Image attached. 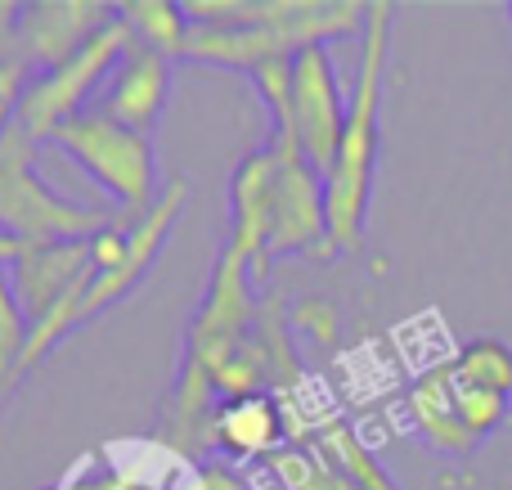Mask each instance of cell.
Returning a JSON list of instances; mask_svg holds the SVG:
<instances>
[{
  "mask_svg": "<svg viewBox=\"0 0 512 490\" xmlns=\"http://www.w3.org/2000/svg\"><path fill=\"white\" fill-rule=\"evenodd\" d=\"M360 68L355 90L346 104V126L337 158L324 176V207H328V243L333 252H360L364 221L373 203V171L382 153V81H387V45H391V5L373 0L364 18Z\"/></svg>",
  "mask_w": 512,
  "mask_h": 490,
  "instance_id": "obj_1",
  "label": "cell"
},
{
  "mask_svg": "<svg viewBox=\"0 0 512 490\" xmlns=\"http://www.w3.org/2000/svg\"><path fill=\"white\" fill-rule=\"evenodd\" d=\"M104 207H81L59 198L36 171V140L14 122L0 131V234L18 243H81L108 230Z\"/></svg>",
  "mask_w": 512,
  "mask_h": 490,
  "instance_id": "obj_2",
  "label": "cell"
},
{
  "mask_svg": "<svg viewBox=\"0 0 512 490\" xmlns=\"http://www.w3.org/2000/svg\"><path fill=\"white\" fill-rule=\"evenodd\" d=\"M50 144H59L99 189L113 194L117 207L140 221L153 203H158V153H153V140L131 126L113 122V117L95 113H77L72 122H63L59 131L50 135Z\"/></svg>",
  "mask_w": 512,
  "mask_h": 490,
  "instance_id": "obj_3",
  "label": "cell"
},
{
  "mask_svg": "<svg viewBox=\"0 0 512 490\" xmlns=\"http://www.w3.org/2000/svg\"><path fill=\"white\" fill-rule=\"evenodd\" d=\"M126 50H131V27L117 18V23L104 27L90 45H81L72 59H63L59 68H50V72H36V77L27 81L14 104V126L36 144L50 140L63 122L86 113L95 86L113 77V68L122 63Z\"/></svg>",
  "mask_w": 512,
  "mask_h": 490,
  "instance_id": "obj_4",
  "label": "cell"
},
{
  "mask_svg": "<svg viewBox=\"0 0 512 490\" xmlns=\"http://www.w3.org/2000/svg\"><path fill=\"white\" fill-rule=\"evenodd\" d=\"M248 275H252V261L225 243L221 261H216V270H212V284H207V297H203V306H198L194 324H189L185 360H180V365H198V369H207V374H216V369L252 338L256 297H252Z\"/></svg>",
  "mask_w": 512,
  "mask_h": 490,
  "instance_id": "obj_5",
  "label": "cell"
},
{
  "mask_svg": "<svg viewBox=\"0 0 512 490\" xmlns=\"http://www.w3.org/2000/svg\"><path fill=\"white\" fill-rule=\"evenodd\" d=\"M279 180H274V212H270V257H333L328 243V207H324V176L301 158L297 140H279Z\"/></svg>",
  "mask_w": 512,
  "mask_h": 490,
  "instance_id": "obj_6",
  "label": "cell"
},
{
  "mask_svg": "<svg viewBox=\"0 0 512 490\" xmlns=\"http://www.w3.org/2000/svg\"><path fill=\"white\" fill-rule=\"evenodd\" d=\"M346 104L351 99L342 95V77L333 68L328 45H306L292 54V140L319 176H328L337 158Z\"/></svg>",
  "mask_w": 512,
  "mask_h": 490,
  "instance_id": "obj_7",
  "label": "cell"
},
{
  "mask_svg": "<svg viewBox=\"0 0 512 490\" xmlns=\"http://www.w3.org/2000/svg\"><path fill=\"white\" fill-rule=\"evenodd\" d=\"M117 18H122L117 5H104V0H32V5H18V59L50 72L63 59H72L81 45L95 41L104 27H113Z\"/></svg>",
  "mask_w": 512,
  "mask_h": 490,
  "instance_id": "obj_8",
  "label": "cell"
},
{
  "mask_svg": "<svg viewBox=\"0 0 512 490\" xmlns=\"http://www.w3.org/2000/svg\"><path fill=\"white\" fill-rule=\"evenodd\" d=\"M185 203H189V180H171V185L158 194V203H153L140 221H131V252H126L122 266L95 270V279H90L86 297H81V306H77V329L95 320L99 311L117 306L144 275H149L158 252H162V243H167V234H171V225H176L180 212H185Z\"/></svg>",
  "mask_w": 512,
  "mask_h": 490,
  "instance_id": "obj_9",
  "label": "cell"
},
{
  "mask_svg": "<svg viewBox=\"0 0 512 490\" xmlns=\"http://www.w3.org/2000/svg\"><path fill=\"white\" fill-rule=\"evenodd\" d=\"M5 270H9L18 306H23V315L32 324H41L63 297L86 293L90 279H95L86 239L81 243H23L14 266H5Z\"/></svg>",
  "mask_w": 512,
  "mask_h": 490,
  "instance_id": "obj_10",
  "label": "cell"
},
{
  "mask_svg": "<svg viewBox=\"0 0 512 490\" xmlns=\"http://www.w3.org/2000/svg\"><path fill=\"white\" fill-rule=\"evenodd\" d=\"M167 99H171V59L131 41V50L122 54L113 77L104 81V95H99L95 113L113 117V122L131 126L140 135H153L158 117L167 113Z\"/></svg>",
  "mask_w": 512,
  "mask_h": 490,
  "instance_id": "obj_11",
  "label": "cell"
},
{
  "mask_svg": "<svg viewBox=\"0 0 512 490\" xmlns=\"http://www.w3.org/2000/svg\"><path fill=\"white\" fill-rule=\"evenodd\" d=\"M274 180H279V149L265 144V149L248 153L234 171L230 185V248L243 252L252 261V275H265V243H270V212H274Z\"/></svg>",
  "mask_w": 512,
  "mask_h": 490,
  "instance_id": "obj_12",
  "label": "cell"
},
{
  "mask_svg": "<svg viewBox=\"0 0 512 490\" xmlns=\"http://www.w3.org/2000/svg\"><path fill=\"white\" fill-rule=\"evenodd\" d=\"M212 441L234 459H270L283 450V405L270 392L225 401L212 419Z\"/></svg>",
  "mask_w": 512,
  "mask_h": 490,
  "instance_id": "obj_13",
  "label": "cell"
},
{
  "mask_svg": "<svg viewBox=\"0 0 512 490\" xmlns=\"http://www.w3.org/2000/svg\"><path fill=\"white\" fill-rule=\"evenodd\" d=\"M409 419H414L418 437L427 441L432 450L454 459H468L477 450V437L463 428L459 405H454V374L450 365L423 374L414 387H409Z\"/></svg>",
  "mask_w": 512,
  "mask_h": 490,
  "instance_id": "obj_14",
  "label": "cell"
},
{
  "mask_svg": "<svg viewBox=\"0 0 512 490\" xmlns=\"http://www.w3.org/2000/svg\"><path fill=\"white\" fill-rule=\"evenodd\" d=\"M122 23L131 27V41L144 50L162 54V59H185V41H189V18L185 5L176 0H131V5H117Z\"/></svg>",
  "mask_w": 512,
  "mask_h": 490,
  "instance_id": "obj_15",
  "label": "cell"
},
{
  "mask_svg": "<svg viewBox=\"0 0 512 490\" xmlns=\"http://www.w3.org/2000/svg\"><path fill=\"white\" fill-rule=\"evenodd\" d=\"M310 446H315L319 455L346 477V482H355L360 490H400L396 482H391L387 468L373 459V450L364 446V441L355 437V428H346V423H328V428H319Z\"/></svg>",
  "mask_w": 512,
  "mask_h": 490,
  "instance_id": "obj_16",
  "label": "cell"
},
{
  "mask_svg": "<svg viewBox=\"0 0 512 490\" xmlns=\"http://www.w3.org/2000/svg\"><path fill=\"white\" fill-rule=\"evenodd\" d=\"M454 378L463 387H481V392L512 396V347L504 338H472L450 360Z\"/></svg>",
  "mask_w": 512,
  "mask_h": 490,
  "instance_id": "obj_17",
  "label": "cell"
},
{
  "mask_svg": "<svg viewBox=\"0 0 512 490\" xmlns=\"http://www.w3.org/2000/svg\"><path fill=\"white\" fill-rule=\"evenodd\" d=\"M274 477H279L283 490H360L355 482H346L315 446H283L265 459Z\"/></svg>",
  "mask_w": 512,
  "mask_h": 490,
  "instance_id": "obj_18",
  "label": "cell"
},
{
  "mask_svg": "<svg viewBox=\"0 0 512 490\" xmlns=\"http://www.w3.org/2000/svg\"><path fill=\"white\" fill-rule=\"evenodd\" d=\"M27 315L14 297V284H9V270L0 266V401L18 387V360H23L27 347Z\"/></svg>",
  "mask_w": 512,
  "mask_h": 490,
  "instance_id": "obj_19",
  "label": "cell"
},
{
  "mask_svg": "<svg viewBox=\"0 0 512 490\" xmlns=\"http://www.w3.org/2000/svg\"><path fill=\"white\" fill-rule=\"evenodd\" d=\"M454 374V369H450ZM454 405H459V419L463 428L472 432L477 441H486L490 432H499L512 414V396H495V392H481V387H463L454 378Z\"/></svg>",
  "mask_w": 512,
  "mask_h": 490,
  "instance_id": "obj_20",
  "label": "cell"
},
{
  "mask_svg": "<svg viewBox=\"0 0 512 490\" xmlns=\"http://www.w3.org/2000/svg\"><path fill=\"white\" fill-rule=\"evenodd\" d=\"M292 324H297V329H306L310 338H319V342H333L337 338V311L328 302H319V297H306V302H297V311H292Z\"/></svg>",
  "mask_w": 512,
  "mask_h": 490,
  "instance_id": "obj_21",
  "label": "cell"
},
{
  "mask_svg": "<svg viewBox=\"0 0 512 490\" xmlns=\"http://www.w3.org/2000/svg\"><path fill=\"white\" fill-rule=\"evenodd\" d=\"M27 86V63L23 59H0V131L14 122V104Z\"/></svg>",
  "mask_w": 512,
  "mask_h": 490,
  "instance_id": "obj_22",
  "label": "cell"
},
{
  "mask_svg": "<svg viewBox=\"0 0 512 490\" xmlns=\"http://www.w3.org/2000/svg\"><path fill=\"white\" fill-rule=\"evenodd\" d=\"M185 490H248V486H243L239 477L230 473V468H216V464H207V468H198V473L189 477Z\"/></svg>",
  "mask_w": 512,
  "mask_h": 490,
  "instance_id": "obj_23",
  "label": "cell"
},
{
  "mask_svg": "<svg viewBox=\"0 0 512 490\" xmlns=\"http://www.w3.org/2000/svg\"><path fill=\"white\" fill-rule=\"evenodd\" d=\"M23 252V243L9 239V234H0V266H14V257Z\"/></svg>",
  "mask_w": 512,
  "mask_h": 490,
  "instance_id": "obj_24",
  "label": "cell"
},
{
  "mask_svg": "<svg viewBox=\"0 0 512 490\" xmlns=\"http://www.w3.org/2000/svg\"><path fill=\"white\" fill-rule=\"evenodd\" d=\"M50 490H81V486H77V477H63V482H59V486H50Z\"/></svg>",
  "mask_w": 512,
  "mask_h": 490,
  "instance_id": "obj_25",
  "label": "cell"
},
{
  "mask_svg": "<svg viewBox=\"0 0 512 490\" xmlns=\"http://www.w3.org/2000/svg\"><path fill=\"white\" fill-rule=\"evenodd\" d=\"M508 18H512V5H508Z\"/></svg>",
  "mask_w": 512,
  "mask_h": 490,
  "instance_id": "obj_26",
  "label": "cell"
}]
</instances>
